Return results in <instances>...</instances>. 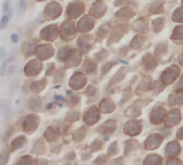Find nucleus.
I'll list each match as a JSON object with an SVG mask.
<instances>
[{
	"mask_svg": "<svg viewBox=\"0 0 183 165\" xmlns=\"http://www.w3.org/2000/svg\"><path fill=\"white\" fill-rule=\"evenodd\" d=\"M11 40H13V42H17V34H13V36H11Z\"/></svg>",
	"mask_w": 183,
	"mask_h": 165,
	"instance_id": "nucleus-3",
	"label": "nucleus"
},
{
	"mask_svg": "<svg viewBox=\"0 0 183 165\" xmlns=\"http://www.w3.org/2000/svg\"><path fill=\"white\" fill-rule=\"evenodd\" d=\"M9 17H10V13H4L3 19H2V29L6 27V25H7V22H9Z\"/></svg>",
	"mask_w": 183,
	"mask_h": 165,
	"instance_id": "nucleus-1",
	"label": "nucleus"
},
{
	"mask_svg": "<svg viewBox=\"0 0 183 165\" xmlns=\"http://www.w3.org/2000/svg\"><path fill=\"white\" fill-rule=\"evenodd\" d=\"M3 11H4V13H9V2H4V6H3Z\"/></svg>",
	"mask_w": 183,
	"mask_h": 165,
	"instance_id": "nucleus-2",
	"label": "nucleus"
}]
</instances>
